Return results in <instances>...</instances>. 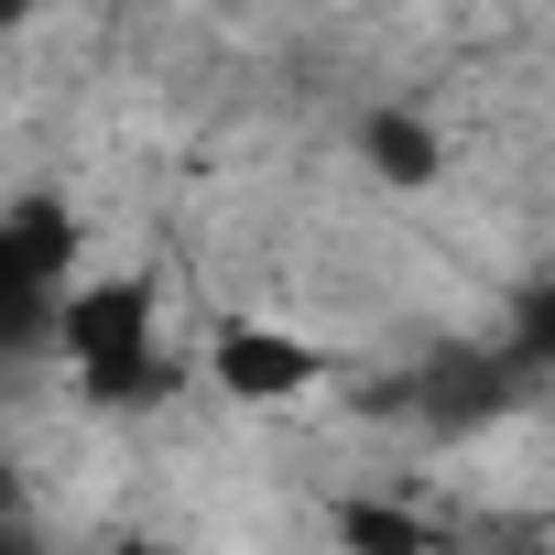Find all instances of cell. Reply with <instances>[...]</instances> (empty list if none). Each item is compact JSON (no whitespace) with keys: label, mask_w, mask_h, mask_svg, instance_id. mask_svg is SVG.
<instances>
[{"label":"cell","mask_w":555,"mask_h":555,"mask_svg":"<svg viewBox=\"0 0 555 555\" xmlns=\"http://www.w3.org/2000/svg\"><path fill=\"white\" fill-rule=\"evenodd\" d=\"M44 349L66 360L88 414H153L185 382V360L164 338V295L142 284V272H77V284L55 295V338Z\"/></svg>","instance_id":"6da1fadb"},{"label":"cell","mask_w":555,"mask_h":555,"mask_svg":"<svg viewBox=\"0 0 555 555\" xmlns=\"http://www.w3.org/2000/svg\"><path fill=\"white\" fill-rule=\"evenodd\" d=\"M77 218L66 207H0V360H34L55 338V295L77 284Z\"/></svg>","instance_id":"7a4b0ae2"},{"label":"cell","mask_w":555,"mask_h":555,"mask_svg":"<svg viewBox=\"0 0 555 555\" xmlns=\"http://www.w3.org/2000/svg\"><path fill=\"white\" fill-rule=\"evenodd\" d=\"M207 382L240 403V414H284L306 392H327V349L284 317H218L207 327Z\"/></svg>","instance_id":"3957f363"},{"label":"cell","mask_w":555,"mask_h":555,"mask_svg":"<svg viewBox=\"0 0 555 555\" xmlns=\"http://www.w3.org/2000/svg\"><path fill=\"white\" fill-rule=\"evenodd\" d=\"M360 164H371L392 196H425V185L447 175V142H436V120H414V109H371V120H360Z\"/></svg>","instance_id":"277c9868"},{"label":"cell","mask_w":555,"mask_h":555,"mask_svg":"<svg viewBox=\"0 0 555 555\" xmlns=\"http://www.w3.org/2000/svg\"><path fill=\"white\" fill-rule=\"evenodd\" d=\"M34 23H44V0H0V44H23Z\"/></svg>","instance_id":"5b68a950"}]
</instances>
